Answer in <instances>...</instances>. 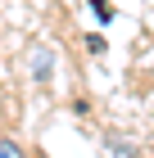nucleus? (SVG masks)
<instances>
[{"mask_svg": "<svg viewBox=\"0 0 154 158\" xmlns=\"http://www.w3.org/2000/svg\"><path fill=\"white\" fill-rule=\"evenodd\" d=\"M50 73H55V54H50V50H36V59H32V77H36V81H50Z\"/></svg>", "mask_w": 154, "mask_h": 158, "instance_id": "f257e3e1", "label": "nucleus"}, {"mask_svg": "<svg viewBox=\"0 0 154 158\" xmlns=\"http://www.w3.org/2000/svg\"><path fill=\"white\" fill-rule=\"evenodd\" d=\"M86 50H91V54H104V36H95V32H91V36H86Z\"/></svg>", "mask_w": 154, "mask_h": 158, "instance_id": "20e7f679", "label": "nucleus"}, {"mask_svg": "<svg viewBox=\"0 0 154 158\" xmlns=\"http://www.w3.org/2000/svg\"><path fill=\"white\" fill-rule=\"evenodd\" d=\"M91 14L100 23H113V5H109V0H91Z\"/></svg>", "mask_w": 154, "mask_h": 158, "instance_id": "f03ea898", "label": "nucleus"}, {"mask_svg": "<svg viewBox=\"0 0 154 158\" xmlns=\"http://www.w3.org/2000/svg\"><path fill=\"white\" fill-rule=\"evenodd\" d=\"M0 158H27L23 145H14V140H0Z\"/></svg>", "mask_w": 154, "mask_h": 158, "instance_id": "7ed1b4c3", "label": "nucleus"}]
</instances>
